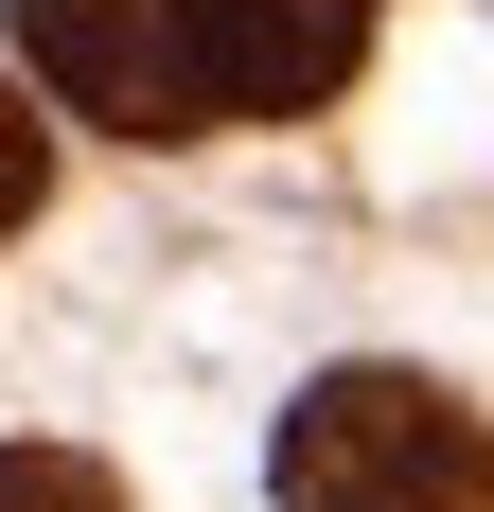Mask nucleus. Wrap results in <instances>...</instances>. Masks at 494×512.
Here are the masks:
<instances>
[{"instance_id":"nucleus-1","label":"nucleus","mask_w":494,"mask_h":512,"mask_svg":"<svg viewBox=\"0 0 494 512\" xmlns=\"http://www.w3.org/2000/svg\"><path fill=\"white\" fill-rule=\"evenodd\" d=\"M265 477H283V512H494V424L442 371H318Z\"/></svg>"},{"instance_id":"nucleus-2","label":"nucleus","mask_w":494,"mask_h":512,"mask_svg":"<svg viewBox=\"0 0 494 512\" xmlns=\"http://www.w3.org/2000/svg\"><path fill=\"white\" fill-rule=\"evenodd\" d=\"M18 53H36V89L71 124H106V142H212L177 0H18Z\"/></svg>"},{"instance_id":"nucleus-3","label":"nucleus","mask_w":494,"mask_h":512,"mask_svg":"<svg viewBox=\"0 0 494 512\" xmlns=\"http://www.w3.org/2000/svg\"><path fill=\"white\" fill-rule=\"evenodd\" d=\"M177 53H195V106H212V124H300V106L353 89L371 0H177Z\"/></svg>"},{"instance_id":"nucleus-4","label":"nucleus","mask_w":494,"mask_h":512,"mask_svg":"<svg viewBox=\"0 0 494 512\" xmlns=\"http://www.w3.org/2000/svg\"><path fill=\"white\" fill-rule=\"evenodd\" d=\"M0 512H124V495H106V460H71V442H0Z\"/></svg>"},{"instance_id":"nucleus-5","label":"nucleus","mask_w":494,"mask_h":512,"mask_svg":"<svg viewBox=\"0 0 494 512\" xmlns=\"http://www.w3.org/2000/svg\"><path fill=\"white\" fill-rule=\"evenodd\" d=\"M36 195H53V142H36V106H18V71H0V248L36 230Z\"/></svg>"}]
</instances>
